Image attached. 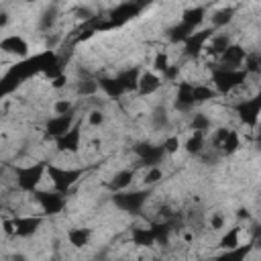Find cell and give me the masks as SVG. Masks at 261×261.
Masks as SVG:
<instances>
[{
    "mask_svg": "<svg viewBox=\"0 0 261 261\" xmlns=\"http://www.w3.org/2000/svg\"><path fill=\"white\" fill-rule=\"evenodd\" d=\"M25 2H39V0H25Z\"/></svg>",
    "mask_w": 261,
    "mask_h": 261,
    "instance_id": "681fc988",
    "label": "cell"
},
{
    "mask_svg": "<svg viewBox=\"0 0 261 261\" xmlns=\"http://www.w3.org/2000/svg\"><path fill=\"white\" fill-rule=\"evenodd\" d=\"M135 2H137V4H139V6L143 8V6H147L149 2H153V0H135Z\"/></svg>",
    "mask_w": 261,
    "mask_h": 261,
    "instance_id": "bcb514c9",
    "label": "cell"
},
{
    "mask_svg": "<svg viewBox=\"0 0 261 261\" xmlns=\"http://www.w3.org/2000/svg\"><path fill=\"white\" fill-rule=\"evenodd\" d=\"M253 249V245H245V247H241V245H237L235 249H229L223 257L225 259H245L247 255H249V251Z\"/></svg>",
    "mask_w": 261,
    "mask_h": 261,
    "instance_id": "4dcf8cb0",
    "label": "cell"
},
{
    "mask_svg": "<svg viewBox=\"0 0 261 261\" xmlns=\"http://www.w3.org/2000/svg\"><path fill=\"white\" fill-rule=\"evenodd\" d=\"M237 216H239V219H249V210H245V208H241V210H239V212H237Z\"/></svg>",
    "mask_w": 261,
    "mask_h": 261,
    "instance_id": "f6af8a7d",
    "label": "cell"
},
{
    "mask_svg": "<svg viewBox=\"0 0 261 261\" xmlns=\"http://www.w3.org/2000/svg\"><path fill=\"white\" fill-rule=\"evenodd\" d=\"M196 104L194 100V86L192 84H180V88H178V98H176V108L182 113L190 111V108Z\"/></svg>",
    "mask_w": 261,
    "mask_h": 261,
    "instance_id": "9a60e30c",
    "label": "cell"
},
{
    "mask_svg": "<svg viewBox=\"0 0 261 261\" xmlns=\"http://www.w3.org/2000/svg\"><path fill=\"white\" fill-rule=\"evenodd\" d=\"M223 223H225V221H223V216H221V214H214V216H212V221H210L212 229H221Z\"/></svg>",
    "mask_w": 261,
    "mask_h": 261,
    "instance_id": "ee69618b",
    "label": "cell"
},
{
    "mask_svg": "<svg viewBox=\"0 0 261 261\" xmlns=\"http://www.w3.org/2000/svg\"><path fill=\"white\" fill-rule=\"evenodd\" d=\"M80 137H82L80 127L74 125L65 135H61L59 139H55V141H57V149H59V151H70V153H76V151L80 149Z\"/></svg>",
    "mask_w": 261,
    "mask_h": 261,
    "instance_id": "4fadbf2b",
    "label": "cell"
},
{
    "mask_svg": "<svg viewBox=\"0 0 261 261\" xmlns=\"http://www.w3.org/2000/svg\"><path fill=\"white\" fill-rule=\"evenodd\" d=\"M117 78L121 80V84L125 86V90H127V92L139 90V78H141V74H139V70H137V68L125 70V72H121Z\"/></svg>",
    "mask_w": 261,
    "mask_h": 261,
    "instance_id": "d6986e66",
    "label": "cell"
},
{
    "mask_svg": "<svg viewBox=\"0 0 261 261\" xmlns=\"http://www.w3.org/2000/svg\"><path fill=\"white\" fill-rule=\"evenodd\" d=\"M196 31V27H192V25H188V23H184V20H182V23L180 25H176V27H171L169 29V33H167V37H169V41L171 43H184L192 33Z\"/></svg>",
    "mask_w": 261,
    "mask_h": 261,
    "instance_id": "ffe728a7",
    "label": "cell"
},
{
    "mask_svg": "<svg viewBox=\"0 0 261 261\" xmlns=\"http://www.w3.org/2000/svg\"><path fill=\"white\" fill-rule=\"evenodd\" d=\"M74 127V115L68 113V115H57L53 117L47 127H45V137H51V139H59L61 135H65L68 130Z\"/></svg>",
    "mask_w": 261,
    "mask_h": 261,
    "instance_id": "ba28073f",
    "label": "cell"
},
{
    "mask_svg": "<svg viewBox=\"0 0 261 261\" xmlns=\"http://www.w3.org/2000/svg\"><path fill=\"white\" fill-rule=\"evenodd\" d=\"M216 145H219L227 155H231V153H235V151L239 149V135L235 133V130L221 129L219 135H216Z\"/></svg>",
    "mask_w": 261,
    "mask_h": 261,
    "instance_id": "5bb4252c",
    "label": "cell"
},
{
    "mask_svg": "<svg viewBox=\"0 0 261 261\" xmlns=\"http://www.w3.org/2000/svg\"><path fill=\"white\" fill-rule=\"evenodd\" d=\"M202 147H204V130H194V135L186 143V151L192 153V155H196V153H200L202 151Z\"/></svg>",
    "mask_w": 261,
    "mask_h": 261,
    "instance_id": "d4e9b609",
    "label": "cell"
},
{
    "mask_svg": "<svg viewBox=\"0 0 261 261\" xmlns=\"http://www.w3.org/2000/svg\"><path fill=\"white\" fill-rule=\"evenodd\" d=\"M12 223H14V235L18 237H31L41 227L39 216H16V219H12Z\"/></svg>",
    "mask_w": 261,
    "mask_h": 261,
    "instance_id": "7c38bea8",
    "label": "cell"
},
{
    "mask_svg": "<svg viewBox=\"0 0 261 261\" xmlns=\"http://www.w3.org/2000/svg\"><path fill=\"white\" fill-rule=\"evenodd\" d=\"M153 68H155L157 72H161V74H163V72L169 68V59H167V55H165V53H157V55H155Z\"/></svg>",
    "mask_w": 261,
    "mask_h": 261,
    "instance_id": "8d00e7d4",
    "label": "cell"
},
{
    "mask_svg": "<svg viewBox=\"0 0 261 261\" xmlns=\"http://www.w3.org/2000/svg\"><path fill=\"white\" fill-rule=\"evenodd\" d=\"M68 239H70V243L74 247H84L86 243H88V239H90V231L88 229H72Z\"/></svg>",
    "mask_w": 261,
    "mask_h": 261,
    "instance_id": "484cf974",
    "label": "cell"
},
{
    "mask_svg": "<svg viewBox=\"0 0 261 261\" xmlns=\"http://www.w3.org/2000/svg\"><path fill=\"white\" fill-rule=\"evenodd\" d=\"M161 178H163L161 169H159L157 165H153V167H149V171L145 173V184H147V186H153V184H157Z\"/></svg>",
    "mask_w": 261,
    "mask_h": 261,
    "instance_id": "e575fe53",
    "label": "cell"
},
{
    "mask_svg": "<svg viewBox=\"0 0 261 261\" xmlns=\"http://www.w3.org/2000/svg\"><path fill=\"white\" fill-rule=\"evenodd\" d=\"M98 88H100L98 82H92V80H82V82L78 84V92H80V94H86V96L94 94Z\"/></svg>",
    "mask_w": 261,
    "mask_h": 261,
    "instance_id": "836d02e7",
    "label": "cell"
},
{
    "mask_svg": "<svg viewBox=\"0 0 261 261\" xmlns=\"http://www.w3.org/2000/svg\"><path fill=\"white\" fill-rule=\"evenodd\" d=\"M55 113H57V115H68V113H72V102H68V100L55 102Z\"/></svg>",
    "mask_w": 261,
    "mask_h": 261,
    "instance_id": "f35d334b",
    "label": "cell"
},
{
    "mask_svg": "<svg viewBox=\"0 0 261 261\" xmlns=\"http://www.w3.org/2000/svg\"><path fill=\"white\" fill-rule=\"evenodd\" d=\"M159 86H161V80H159L155 74H151V72L141 74V78H139V92H141L143 96L153 94V92L159 88Z\"/></svg>",
    "mask_w": 261,
    "mask_h": 261,
    "instance_id": "ac0fdd59",
    "label": "cell"
},
{
    "mask_svg": "<svg viewBox=\"0 0 261 261\" xmlns=\"http://www.w3.org/2000/svg\"><path fill=\"white\" fill-rule=\"evenodd\" d=\"M245 49L241 47V45H229L227 49H225V53L221 55V61H223V65L225 68H237V65H241L243 61H245Z\"/></svg>",
    "mask_w": 261,
    "mask_h": 261,
    "instance_id": "2e32d148",
    "label": "cell"
},
{
    "mask_svg": "<svg viewBox=\"0 0 261 261\" xmlns=\"http://www.w3.org/2000/svg\"><path fill=\"white\" fill-rule=\"evenodd\" d=\"M47 173L55 186L57 192L61 194H68L72 190V186L82 178V169H63V167H57V165H47Z\"/></svg>",
    "mask_w": 261,
    "mask_h": 261,
    "instance_id": "3957f363",
    "label": "cell"
},
{
    "mask_svg": "<svg viewBox=\"0 0 261 261\" xmlns=\"http://www.w3.org/2000/svg\"><path fill=\"white\" fill-rule=\"evenodd\" d=\"M135 153L141 157V161H143L147 167H153V165H157V163L163 159V155L167 153V151H165L163 145L139 143V145H135Z\"/></svg>",
    "mask_w": 261,
    "mask_h": 261,
    "instance_id": "8992f818",
    "label": "cell"
},
{
    "mask_svg": "<svg viewBox=\"0 0 261 261\" xmlns=\"http://www.w3.org/2000/svg\"><path fill=\"white\" fill-rule=\"evenodd\" d=\"M153 123H155V127H165V125H167V115H165V111L157 108V111L153 113Z\"/></svg>",
    "mask_w": 261,
    "mask_h": 261,
    "instance_id": "ab89813d",
    "label": "cell"
},
{
    "mask_svg": "<svg viewBox=\"0 0 261 261\" xmlns=\"http://www.w3.org/2000/svg\"><path fill=\"white\" fill-rule=\"evenodd\" d=\"M149 229H151V233H153V237H155V243H161V245L167 243L169 231H171V225H169V223H153Z\"/></svg>",
    "mask_w": 261,
    "mask_h": 261,
    "instance_id": "cb8c5ba5",
    "label": "cell"
},
{
    "mask_svg": "<svg viewBox=\"0 0 261 261\" xmlns=\"http://www.w3.org/2000/svg\"><path fill=\"white\" fill-rule=\"evenodd\" d=\"M233 14H235V8H229V6L216 10L214 16H212V25H214V27H225V25H229L231 18H233Z\"/></svg>",
    "mask_w": 261,
    "mask_h": 261,
    "instance_id": "4316f807",
    "label": "cell"
},
{
    "mask_svg": "<svg viewBox=\"0 0 261 261\" xmlns=\"http://www.w3.org/2000/svg\"><path fill=\"white\" fill-rule=\"evenodd\" d=\"M133 243L139 247H151L155 243V237L151 233V229H133Z\"/></svg>",
    "mask_w": 261,
    "mask_h": 261,
    "instance_id": "7402d4cb",
    "label": "cell"
},
{
    "mask_svg": "<svg viewBox=\"0 0 261 261\" xmlns=\"http://www.w3.org/2000/svg\"><path fill=\"white\" fill-rule=\"evenodd\" d=\"M204 14H206V10L202 6H194V8L184 10L182 20H184V23H188V25H192V27H198L204 20Z\"/></svg>",
    "mask_w": 261,
    "mask_h": 261,
    "instance_id": "603a6c76",
    "label": "cell"
},
{
    "mask_svg": "<svg viewBox=\"0 0 261 261\" xmlns=\"http://www.w3.org/2000/svg\"><path fill=\"white\" fill-rule=\"evenodd\" d=\"M253 239H255V245L261 249V235H257V237H253Z\"/></svg>",
    "mask_w": 261,
    "mask_h": 261,
    "instance_id": "7dc6e473",
    "label": "cell"
},
{
    "mask_svg": "<svg viewBox=\"0 0 261 261\" xmlns=\"http://www.w3.org/2000/svg\"><path fill=\"white\" fill-rule=\"evenodd\" d=\"M208 127H210V119L206 115H202V113L194 115V119H192V129L194 130H208Z\"/></svg>",
    "mask_w": 261,
    "mask_h": 261,
    "instance_id": "1f68e13d",
    "label": "cell"
},
{
    "mask_svg": "<svg viewBox=\"0 0 261 261\" xmlns=\"http://www.w3.org/2000/svg\"><path fill=\"white\" fill-rule=\"evenodd\" d=\"M163 147H165L167 153H176V151L180 149V139L178 137H167L163 141Z\"/></svg>",
    "mask_w": 261,
    "mask_h": 261,
    "instance_id": "74e56055",
    "label": "cell"
},
{
    "mask_svg": "<svg viewBox=\"0 0 261 261\" xmlns=\"http://www.w3.org/2000/svg\"><path fill=\"white\" fill-rule=\"evenodd\" d=\"M247 70H237V68H221L212 74V82L216 86V90L221 94H229L235 90L237 86H241L247 80Z\"/></svg>",
    "mask_w": 261,
    "mask_h": 261,
    "instance_id": "6da1fadb",
    "label": "cell"
},
{
    "mask_svg": "<svg viewBox=\"0 0 261 261\" xmlns=\"http://www.w3.org/2000/svg\"><path fill=\"white\" fill-rule=\"evenodd\" d=\"M239 245V227H235V229H229V233L221 239V243H219V247L221 249H235Z\"/></svg>",
    "mask_w": 261,
    "mask_h": 261,
    "instance_id": "83f0119b",
    "label": "cell"
},
{
    "mask_svg": "<svg viewBox=\"0 0 261 261\" xmlns=\"http://www.w3.org/2000/svg\"><path fill=\"white\" fill-rule=\"evenodd\" d=\"M257 145L261 147V130H259V135H257Z\"/></svg>",
    "mask_w": 261,
    "mask_h": 261,
    "instance_id": "c3c4849f",
    "label": "cell"
},
{
    "mask_svg": "<svg viewBox=\"0 0 261 261\" xmlns=\"http://www.w3.org/2000/svg\"><path fill=\"white\" fill-rule=\"evenodd\" d=\"M231 45V41H229V37H225V35H219V37H212V45H210V53L212 55H223L225 53V49Z\"/></svg>",
    "mask_w": 261,
    "mask_h": 261,
    "instance_id": "f1b7e54d",
    "label": "cell"
},
{
    "mask_svg": "<svg viewBox=\"0 0 261 261\" xmlns=\"http://www.w3.org/2000/svg\"><path fill=\"white\" fill-rule=\"evenodd\" d=\"M139 12H141V6L135 2V0H130V2H123V4H119L117 8H113L111 14H108V18H111L113 23H115V27L119 29V27H123L125 23H129L130 18H135Z\"/></svg>",
    "mask_w": 261,
    "mask_h": 261,
    "instance_id": "52a82bcc",
    "label": "cell"
},
{
    "mask_svg": "<svg viewBox=\"0 0 261 261\" xmlns=\"http://www.w3.org/2000/svg\"><path fill=\"white\" fill-rule=\"evenodd\" d=\"M178 74H180V68H178V65H169V68L163 72V78H165V80H176Z\"/></svg>",
    "mask_w": 261,
    "mask_h": 261,
    "instance_id": "60d3db41",
    "label": "cell"
},
{
    "mask_svg": "<svg viewBox=\"0 0 261 261\" xmlns=\"http://www.w3.org/2000/svg\"><path fill=\"white\" fill-rule=\"evenodd\" d=\"M235 111L239 115L247 127H255L257 121H259V115H261V92L255 96V98H249V100H243L235 106Z\"/></svg>",
    "mask_w": 261,
    "mask_h": 261,
    "instance_id": "5b68a950",
    "label": "cell"
},
{
    "mask_svg": "<svg viewBox=\"0 0 261 261\" xmlns=\"http://www.w3.org/2000/svg\"><path fill=\"white\" fill-rule=\"evenodd\" d=\"M0 49L6 51V53H12V55H18V57H27L29 43L18 35H10V37H4L0 41Z\"/></svg>",
    "mask_w": 261,
    "mask_h": 261,
    "instance_id": "8fae6325",
    "label": "cell"
},
{
    "mask_svg": "<svg viewBox=\"0 0 261 261\" xmlns=\"http://www.w3.org/2000/svg\"><path fill=\"white\" fill-rule=\"evenodd\" d=\"M53 23H55V8H49V10L43 12V18H41V29H43V31H47Z\"/></svg>",
    "mask_w": 261,
    "mask_h": 261,
    "instance_id": "d590c367",
    "label": "cell"
},
{
    "mask_svg": "<svg viewBox=\"0 0 261 261\" xmlns=\"http://www.w3.org/2000/svg\"><path fill=\"white\" fill-rule=\"evenodd\" d=\"M147 198H149V192H145V190H137V192H123L121 190L113 196L115 204L125 212H139Z\"/></svg>",
    "mask_w": 261,
    "mask_h": 261,
    "instance_id": "277c9868",
    "label": "cell"
},
{
    "mask_svg": "<svg viewBox=\"0 0 261 261\" xmlns=\"http://www.w3.org/2000/svg\"><path fill=\"white\" fill-rule=\"evenodd\" d=\"M45 171H47V167L43 163H33V165H27V167H14L18 188L25 190V192H35Z\"/></svg>",
    "mask_w": 261,
    "mask_h": 261,
    "instance_id": "7a4b0ae2",
    "label": "cell"
},
{
    "mask_svg": "<svg viewBox=\"0 0 261 261\" xmlns=\"http://www.w3.org/2000/svg\"><path fill=\"white\" fill-rule=\"evenodd\" d=\"M65 84H68V76H63V74H61V76H57V78H53V84H51V86H53V88H55V90H59V88H63V86H65Z\"/></svg>",
    "mask_w": 261,
    "mask_h": 261,
    "instance_id": "7bdbcfd3",
    "label": "cell"
},
{
    "mask_svg": "<svg viewBox=\"0 0 261 261\" xmlns=\"http://www.w3.org/2000/svg\"><path fill=\"white\" fill-rule=\"evenodd\" d=\"M133 176H135V173L130 171V169L119 171L117 176H115L111 182H108V188L115 190V192H121V190H125V188H129V186H130V182H133Z\"/></svg>",
    "mask_w": 261,
    "mask_h": 261,
    "instance_id": "44dd1931",
    "label": "cell"
},
{
    "mask_svg": "<svg viewBox=\"0 0 261 261\" xmlns=\"http://www.w3.org/2000/svg\"><path fill=\"white\" fill-rule=\"evenodd\" d=\"M98 86L102 88V92H104L106 96H111V98H121V96L127 92L119 78H100V80H98Z\"/></svg>",
    "mask_w": 261,
    "mask_h": 261,
    "instance_id": "e0dca14e",
    "label": "cell"
},
{
    "mask_svg": "<svg viewBox=\"0 0 261 261\" xmlns=\"http://www.w3.org/2000/svg\"><path fill=\"white\" fill-rule=\"evenodd\" d=\"M212 37V29H204V31H198V33H192L186 41H184V51L188 57H198L206 45V41Z\"/></svg>",
    "mask_w": 261,
    "mask_h": 261,
    "instance_id": "30bf717a",
    "label": "cell"
},
{
    "mask_svg": "<svg viewBox=\"0 0 261 261\" xmlns=\"http://www.w3.org/2000/svg\"><path fill=\"white\" fill-rule=\"evenodd\" d=\"M35 198L39 202V206L43 208L45 214H59L65 206L63 198H61V192L53 194V192H35Z\"/></svg>",
    "mask_w": 261,
    "mask_h": 261,
    "instance_id": "9c48e42d",
    "label": "cell"
},
{
    "mask_svg": "<svg viewBox=\"0 0 261 261\" xmlns=\"http://www.w3.org/2000/svg\"><path fill=\"white\" fill-rule=\"evenodd\" d=\"M102 121H104V115L100 113V111H92L90 113V125H102Z\"/></svg>",
    "mask_w": 261,
    "mask_h": 261,
    "instance_id": "b9f144b4",
    "label": "cell"
},
{
    "mask_svg": "<svg viewBox=\"0 0 261 261\" xmlns=\"http://www.w3.org/2000/svg\"><path fill=\"white\" fill-rule=\"evenodd\" d=\"M245 70L251 74H261V55H249L245 57Z\"/></svg>",
    "mask_w": 261,
    "mask_h": 261,
    "instance_id": "d6a6232c",
    "label": "cell"
},
{
    "mask_svg": "<svg viewBox=\"0 0 261 261\" xmlns=\"http://www.w3.org/2000/svg\"><path fill=\"white\" fill-rule=\"evenodd\" d=\"M214 96H216V92L212 88H208V86H194V100L196 102H206Z\"/></svg>",
    "mask_w": 261,
    "mask_h": 261,
    "instance_id": "f546056e",
    "label": "cell"
}]
</instances>
